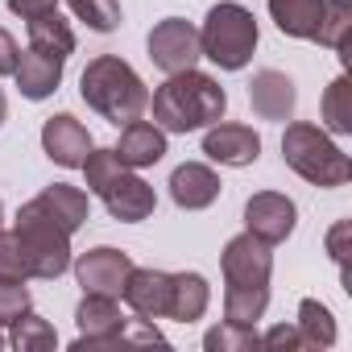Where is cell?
<instances>
[{
  "instance_id": "cell-33",
  "label": "cell",
  "mask_w": 352,
  "mask_h": 352,
  "mask_svg": "<svg viewBox=\"0 0 352 352\" xmlns=\"http://www.w3.org/2000/svg\"><path fill=\"white\" fill-rule=\"evenodd\" d=\"M9 9L21 17V21H34L42 13H58V0H9Z\"/></svg>"
},
{
  "instance_id": "cell-35",
  "label": "cell",
  "mask_w": 352,
  "mask_h": 352,
  "mask_svg": "<svg viewBox=\"0 0 352 352\" xmlns=\"http://www.w3.org/2000/svg\"><path fill=\"white\" fill-rule=\"evenodd\" d=\"M5 112H9V104H5V91H0V124H5Z\"/></svg>"
},
{
  "instance_id": "cell-9",
  "label": "cell",
  "mask_w": 352,
  "mask_h": 352,
  "mask_svg": "<svg viewBox=\"0 0 352 352\" xmlns=\"http://www.w3.org/2000/svg\"><path fill=\"white\" fill-rule=\"evenodd\" d=\"M294 220H298V208L278 195V191H257L249 204H245V232H253L257 241H265L270 249L282 245L290 232H294Z\"/></svg>"
},
{
  "instance_id": "cell-8",
  "label": "cell",
  "mask_w": 352,
  "mask_h": 352,
  "mask_svg": "<svg viewBox=\"0 0 352 352\" xmlns=\"http://www.w3.org/2000/svg\"><path fill=\"white\" fill-rule=\"evenodd\" d=\"M75 323H79L75 352L124 344V340H120L124 315H120V302H116L112 294H83V302H79V311H75Z\"/></svg>"
},
{
  "instance_id": "cell-28",
  "label": "cell",
  "mask_w": 352,
  "mask_h": 352,
  "mask_svg": "<svg viewBox=\"0 0 352 352\" xmlns=\"http://www.w3.org/2000/svg\"><path fill=\"white\" fill-rule=\"evenodd\" d=\"M352 25V5H331L327 0V13H323V25H319V46L327 50H344V34Z\"/></svg>"
},
{
  "instance_id": "cell-36",
  "label": "cell",
  "mask_w": 352,
  "mask_h": 352,
  "mask_svg": "<svg viewBox=\"0 0 352 352\" xmlns=\"http://www.w3.org/2000/svg\"><path fill=\"white\" fill-rule=\"evenodd\" d=\"M0 228H5V204H0Z\"/></svg>"
},
{
  "instance_id": "cell-32",
  "label": "cell",
  "mask_w": 352,
  "mask_h": 352,
  "mask_svg": "<svg viewBox=\"0 0 352 352\" xmlns=\"http://www.w3.org/2000/svg\"><path fill=\"white\" fill-rule=\"evenodd\" d=\"M348 232H352V224H348V220H340V224L327 232V253H331V261L340 265L344 282H348Z\"/></svg>"
},
{
  "instance_id": "cell-15",
  "label": "cell",
  "mask_w": 352,
  "mask_h": 352,
  "mask_svg": "<svg viewBox=\"0 0 352 352\" xmlns=\"http://www.w3.org/2000/svg\"><path fill=\"white\" fill-rule=\"evenodd\" d=\"M220 174L204 162H183L179 170L170 174V199L179 204L183 212H204L220 199Z\"/></svg>"
},
{
  "instance_id": "cell-6",
  "label": "cell",
  "mask_w": 352,
  "mask_h": 352,
  "mask_svg": "<svg viewBox=\"0 0 352 352\" xmlns=\"http://www.w3.org/2000/svg\"><path fill=\"white\" fill-rule=\"evenodd\" d=\"M199 50L204 58H212L220 71H241L249 67L253 50H257V17L245 5L220 0L208 9V21L199 30Z\"/></svg>"
},
{
  "instance_id": "cell-22",
  "label": "cell",
  "mask_w": 352,
  "mask_h": 352,
  "mask_svg": "<svg viewBox=\"0 0 352 352\" xmlns=\"http://www.w3.org/2000/svg\"><path fill=\"white\" fill-rule=\"evenodd\" d=\"M25 30H30V46L50 50V54H58V58H71V54H75V34H71V25H67L58 13H42V17L25 21Z\"/></svg>"
},
{
  "instance_id": "cell-38",
  "label": "cell",
  "mask_w": 352,
  "mask_h": 352,
  "mask_svg": "<svg viewBox=\"0 0 352 352\" xmlns=\"http://www.w3.org/2000/svg\"><path fill=\"white\" fill-rule=\"evenodd\" d=\"M0 348H5V336H0Z\"/></svg>"
},
{
  "instance_id": "cell-3",
  "label": "cell",
  "mask_w": 352,
  "mask_h": 352,
  "mask_svg": "<svg viewBox=\"0 0 352 352\" xmlns=\"http://www.w3.org/2000/svg\"><path fill=\"white\" fill-rule=\"evenodd\" d=\"M79 91H83V104L91 112H100L104 120H112L116 129L129 120H141V112L149 108V91H145L141 75L116 54L91 58L79 75Z\"/></svg>"
},
{
  "instance_id": "cell-20",
  "label": "cell",
  "mask_w": 352,
  "mask_h": 352,
  "mask_svg": "<svg viewBox=\"0 0 352 352\" xmlns=\"http://www.w3.org/2000/svg\"><path fill=\"white\" fill-rule=\"evenodd\" d=\"M38 204H42L71 236L87 224V212H91V208H87V195H83L79 187H71V183H50V187L38 195Z\"/></svg>"
},
{
  "instance_id": "cell-10",
  "label": "cell",
  "mask_w": 352,
  "mask_h": 352,
  "mask_svg": "<svg viewBox=\"0 0 352 352\" xmlns=\"http://www.w3.org/2000/svg\"><path fill=\"white\" fill-rule=\"evenodd\" d=\"M170 294H174V274L166 270H129L120 298L129 302V311L137 319H170Z\"/></svg>"
},
{
  "instance_id": "cell-17",
  "label": "cell",
  "mask_w": 352,
  "mask_h": 352,
  "mask_svg": "<svg viewBox=\"0 0 352 352\" xmlns=\"http://www.w3.org/2000/svg\"><path fill=\"white\" fill-rule=\"evenodd\" d=\"M249 104L261 120H290L294 104H298V91L282 71H257L253 83H249Z\"/></svg>"
},
{
  "instance_id": "cell-37",
  "label": "cell",
  "mask_w": 352,
  "mask_h": 352,
  "mask_svg": "<svg viewBox=\"0 0 352 352\" xmlns=\"http://www.w3.org/2000/svg\"><path fill=\"white\" fill-rule=\"evenodd\" d=\"M331 5H352V0H331Z\"/></svg>"
},
{
  "instance_id": "cell-19",
  "label": "cell",
  "mask_w": 352,
  "mask_h": 352,
  "mask_svg": "<svg viewBox=\"0 0 352 352\" xmlns=\"http://www.w3.org/2000/svg\"><path fill=\"white\" fill-rule=\"evenodd\" d=\"M323 13H327V0H270L274 25L286 38H298V42H315L319 38Z\"/></svg>"
},
{
  "instance_id": "cell-23",
  "label": "cell",
  "mask_w": 352,
  "mask_h": 352,
  "mask_svg": "<svg viewBox=\"0 0 352 352\" xmlns=\"http://www.w3.org/2000/svg\"><path fill=\"white\" fill-rule=\"evenodd\" d=\"M298 331L307 336L311 348H331L336 344V319L319 298H302L298 302Z\"/></svg>"
},
{
  "instance_id": "cell-31",
  "label": "cell",
  "mask_w": 352,
  "mask_h": 352,
  "mask_svg": "<svg viewBox=\"0 0 352 352\" xmlns=\"http://www.w3.org/2000/svg\"><path fill=\"white\" fill-rule=\"evenodd\" d=\"M261 344H265V348H278V352H302V348H311L307 336L298 331V323H278V327H270V331L261 336Z\"/></svg>"
},
{
  "instance_id": "cell-18",
  "label": "cell",
  "mask_w": 352,
  "mask_h": 352,
  "mask_svg": "<svg viewBox=\"0 0 352 352\" xmlns=\"http://www.w3.org/2000/svg\"><path fill=\"white\" fill-rule=\"evenodd\" d=\"M112 149L129 170H145L166 157V133L149 120H129V124H120V141Z\"/></svg>"
},
{
  "instance_id": "cell-1",
  "label": "cell",
  "mask_w": 352,
  "mask_h": 352,
  "mask_svg": "<svg viewBox=\"0 0 352 352\" xmlns=\"http://www.w3.org/2000/svg\"><path fill=\"white\" fill-rule=\"evenodd\" d=\"M224 270V319L228 323H257L270 307V274L274 253L253 232H241L220 253Z\"/></svg>"
},
{
  "instance_id": "cell-14",
  "label": "cell",
  "mask_w": 352,
  "mask_h": 352,
  "mask_svg": "<svg viewBox=\"0 0 352 352\" xmlns=\"http://www.w3.org/2000/svg\"><path fill=\"white\" fill-rule=\"evenodd\" d=\"M63 67H67V58H58V54H50V50H38V46L21 50V54H17V67H13L17 91H21L25 100H46V96H54L58 83H63Z\"/></svg>"
},
{
  "instance_id": "cell-30",
  "label": "cell",
  "mask_w": 352,
  "mask_h": 352,
  "mask_svg": "<svg viewBox=\"0 0 352 352\" xmlns=\"http://www.w3.org/2000/svg\"><path fill=\"white\" fill-rule=\"evenodd\" d=\"M25 261H21V249L13 241V232L0 228V282H25Z\"/></svg>"
},
{
  "instance_id": "cell-26",
  "label": "cell",
  "mask_w": 352,
  "mask_h": 352,
  "mask_svg": "<svg viewBox=\"0 0 352 352\" xmlns=\"http://www.w3.org/2000/svg\"><path fill=\"white\" fill-rule=\"evenodd\" d=\"M54 344H58V336H54V327H50L42 315L25 311V315L13 323V348H17V352H50Z\"/></svg>"
},
{
  "instance_id": "cell-4",
  "label": "cell",
  "mask_w": 352,
  "mask_h": 352,
  "mask_svg": "<svg viewBox=\"0 0 352 352\" xmlns=\"http://www.w3.org/2000/svg\"><path fill=\"white\" fill-rule=\"evenodd\" d=\"M13 241L21 249V261H25L30 278L54 282V278H63L71 270V232L38 199L21 204L17 224H13Z\"/></svg>"
},
{
  "instance_id": "cell-2",
  "label": "cell",
  "mask_w": 352,
  "mask_h": 352,
  "mask_svg": "<svg viewBox=\"0 0 352 352\" xmlns=\"http://www.w3.org/2000/svg\"><path fill=\"white\" fill-rule=\"evenodd\" d=\"M153 120L162 133H195V129H208L216 120H224V108H228V96L224 87L187 67V71H174L157 91H153Z\"/></svg>"
},
{
  "instance_id": "cell-29",
  "label": "cell",
  "mask_w": 352,
  "mask_h": 352,
  "mask_svg": "<svg viewBox=\"0 0 352 352\" xmlns=\"http://www.w3.org/2000/svg\"><path fill=\"white\" fill-rule=\"evenodd\" d=\"M25 311H30L25 282H0V327H13Z\"/></svg>"
},
{
  "instance_id": "cell-21",
  "label": "cell",
  "mask_w": 352,
  "mask_h": 352,
  "mask_svg": "<svg viewBox=\"0 0 352 352\" xmlns=\"http://www.w3.org/2000/svg\"><path fill=\"white\" fill-rule=\"evenodd\" d=\"M212 302V286L204 274H174V294H170V319L179 323H195L204 319Z\"/></svg>"
},
{
  "instance_id": "cell-24",
  "label": "cell",
  "mask_w": 352,
  "mask_h": 352,
  "mask_svg": "<svg viewBox=\"0 0 352 352\" xmlns=\"http://www.w3.org/2000/svg\"><path fill=\"white\" fill-rule=\"evenodd\" d=\"M323 124L340 137L352 133V87H348V75L331 79L327 91H323Z\"/></svg>"
},
{
  "instance_id": "cell-7",
  "label": "cell",
  "mask_w": 352,
  "mask_h": 352,
  "mask_svg": "<svg viewBox=\"0 0 352 352\" xmlns=\"http://www.w3.org/2000/svg\"><path fill=\"white\" fill-rule=\"evenodd\" d=\"M149 58H153V67L166 71V75L195 67V63L204 58V50H199V30H195L191 21H183V17L157 21V25L149 30Z\"/></svg>"
},
{
  "instance_id": "cell-34",
  "label": "cell",
  "mask_w": 352,
  "mask_h": 352,
  "mask_svg": "<svg viewBox=\"0 0 352 352\" xmlns=\"http://www.w3.org/2000/svg\"><path fill=\"white\" fill-rule=\"evenodd\" d=\"M17 42H13V34L0 25V75H13V67H17Z\"/></svg>"
},
{
  "instance_id": "cell-25",
  "label": "cell",
  "mask_w": 352,
  "mask_h": 352,
  "mask_svg": "<svg viewBox=\"0 0 352 352\" xmlns=\"http://www.w3.org/2000/svg\"><path fill=\"white\" fill-rule=\"evenodd\" d=\"M204 348L208 352H253V348H261V336L253 331V323H220V327H212L208 336H204Z\"/></svg>"
},
{
  "instance_id": "cell-11",
  "label": "cell",
  "mask_w": 352,
  "mask_h": 352,
  "mask_svg": "<svg viewBox=\"0 0 352 352\" xmlns=\"http://www.w3.org/2000/svg\"><path fill=\"white\" fill-rule=\"evenodd\" d=\"M129 270H133V257L112 249V245H100V249H91L75 261V278H79L83 294H112L116 298L124 290Z\"/></svg>"
},
{
  "instance_id": "cell-5",
  "label": "cell",
  "mask_w": 352,
  "mask_h": 352,
  "mask_svg": "<svg viewBox=\"0 0 352 352\" xmlns=\"http://www.w3.org/2000/svg\"><path fill=\"white\" fill-rule=\"evenodd\" d=\"M282 157H286V166L298 174V179H307L315 187H344L352 179L348 153L323 129H315L307 120L286 124V133H282Z\"/></svg>"
},
{
  "instance_id": "cell-27",
  "label": "cell",
  "mask_w": 352,
  "mask_h": 352,
  "mask_svg": "<svg viewBox=\"0 0 352 352\" xmlns=\"http://www.w3.org/2000/svg\"><path fill=\"white\" fill-rule=\"evenodd\" d=\"M71 13L79 21H87V30L96 34H112L120 25V0H67Z\"/></svg>"
},
{
  "instance_id": "cell-16",
  "label": "cell",
  "mask_w": 352,
  "mask_h": 352,
  "mask_svg": "<svg viewBox=\"0 0 352 352\" xmlns=\"http://www.w3.org/2000/svg\"><path fill=\"white\" fill-rule=\"evenodd\" d=\"M42 149H46L50 162H58L67 170H79L87 149H91V137H87V129L71 112H58V116H50L42 124Z\"/></svg>"
},
{
  "instance_id": "cell-12",
  "label": "cell",
  "mask_w": 352,
  "mask_h": 352,
  "mask_svg": "<svg viewBox=\"0 0 352 352\" xmlns=\"http://www.w3.org/2000/svg\"><path fill=\"white\" fill-rule=\"evenodd\" d=\"M100 199H104L108 216H112V220H120V224H141V220H149V216H153V208H157L153 187H149L145 179H137L133 170H120L116 179L100 191Z\"/></svg>"
},
{
  "instance_id": "cell-13",
  "label": "cell",
  "mask_w": 352,
  "mask_h": 352,
  "mask_svg": "<svg viewBox=\"0 0 352 352\" xmlns=\"http://www.w3.org/2000/svg\"><path fill=\"white\" fill-rule=\"evenodd\" d=\"M204 153L220 166H253L261 157V137L249 129V124H208L204 133Z\"/></svg>"
}]
</instances>
